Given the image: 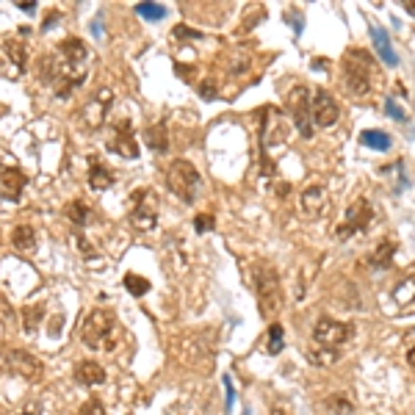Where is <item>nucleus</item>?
Listing matches in <instances>:
<instances>
[{"instance_id":"obj_28","label":"nucleus","mask_w":415,"mask_h":415,"mask_svg":"<svg viewBox=\"0 0 415 415\" xmlns=\"http://www.w3.org/2000/svg\"><path fill=\"white\" fill-rule=\"evenodd\" d=\"M393 299H396V305H401V307L415 299V277H407V280H401V283L396 286Z\"/></svg>"},{"instance_id":"obj_14","label":"nucleus","mask_w":415,"mask_h":415,"mask_svg":"<svg viewBox=\"0 0 415 415\" xmlns=\"http://www.w3.org/2000/svg\"><path fill=\"white\" fill-rule=\"evenodd\" d=\"M6 363H9V368H12L14 374H20V377H23V379H28V382H39V379H42V374H45L42 363H39L31 352H25V349H14V352H9Z\"/></svg>"},{"instance_id":"obj_33","label":"nucleus","mask_w":415,"mask_h":415,"mask_svg":"<svg viewBox=\"0 0 415 415\" xmlns=\"http://www.w3.org/2000/svg\"><path fill=\"white\" fill-rule=\"evenodd\" d=\"M78 415H108L105 412V407H103V401L100 399H89L84 407H81V412Z\"/></svg>"},{"instance_id":"obj_6","label":"nucleus","mask_w":415,"mask_h":415,"mask_svg":"<svg viewBox=\"0 0 415 415\" xmlns=\"http://www.w3.org/2000/svg\"><path fill=\"white\" fill-rule=\"evenodd\" d=\"M166 186L175 197H180L183 202H194V194H197V186H199V172L194 169V164L188 161H175L169 169H166Z\"/></svg>"},{"instance_id":"obj_32","label":"nucleus","mask_w":415,"mask_h":415,"mask_svg":"<svg viewBox=\"0 0 415 415\" xmlns=\"http://www.w3.org/2000/svg\"><path fill=\"white\" fill-rule=\"evenodd\" d=\"M136 12L142 14L144 20H150V23H158V20L166 17V9H164V6H155V3H138Z\"/></svg>"},{"instance_id":"obj_18","label":"nucleus","mask_w":415,"mask_h":415,"mask_svg":"<svg viewBox=\"0 0 415 415\" xmlns=\"http://www.w3.org/2000/svg\"><path fill=\"white\" fill-rule=\"evenodd\" d=\"M75 379H78L81 385H86V388L103 385V382H105V368H103L100 363H95V360H84V363H78V368H75Z\"/></svg>"},{"instance_id":"obj_8","label":"nucleus","mask_w":415,"mask_h":415,"mask_svg":"<svg viewBox=\"0 0 415 415\" xmlns=\"http://www.w3.org/2000/svg\"><path fill=\"white\" fill-rule=\"evenodd\" d=\"M130 225L136 230H153L158 225V197L150 188L133 191V208H130Z\"/></svg>"},{"instance_id":"obj_19","label":"nucleus","mask_w":415,"mask_h":415,"mask_svg":"<svg viewBox=\"0 0 415 415\" xmlns=\"http://www.w3.org/2000/svg\"><path fill=\"white\" fill-rule=\"evenodd\" d=\"M393 257H396V241L385 238V241H379V247L368 255V266H371L374 271H385V268H390Z\"/></svg>"},{"instance_id":"obj_44","label":"nucleus","mask_w":415,"mask_h":415,"mask_svg":"<svg viewBox=\"0 0 415 415\" xmlns=\"http://www.w3.org/2000/svg\"><path fill=\"white\" fill-rule=\"evenodd\" d=\"M244 415H252V412H249V410H244Z\"/></svg>"},{"instance_id":"obj_20","label":"nucleus","mask_w":415,"mask_h":415,"mask_svg":"<svg viewBox=\"0 0 415 415\" xmlns=\"http://www.w3.org/2000/svg\"><path fill=\"white\" fill-rule=\"evenodd\" d=\"M36 73H39V81H42V84L55 86L58 78H61V61H58V53L42 55V58H39V66H36Z\"/></svg>"},{"instance_id":"obj_11","label":"nucleus","mask_w":415,"mask_h":415,"mask_svg":"<svg viewBox=\"0 0 415 415\" xmlns=\"http://www.w3.org/2000/svg\"><path fill=\"white\" fill-rule=\"evenodd\" d=\"M108 150L127 158V161H136L138 158V144H136V136H133V125L130 119H119L111 125V138H108Z\"/></svg>"},{"instance_id":"obj_12","label":"nucleus","mask_w":415,"mask_h":415,"mask_svg":"<svg viewBox=\"0 0 415 415\" xmlns=\"http://www.w3.org/2000/svg\"><path fill=\"white\" fill-rule=\"evenodd\" d=\"M329 211V194L324 186H307L299 197V214L305 219H321Z\"/></svg>"},{"instance_id":"obj_1","label":"nucleus","mask_w":415,"mask_h":415,"mask_svg":"<svg viewBox=\"0 0 415 415\" xmlns=\"http://www.w3.org/2000/svg\"><path fill=\"white\" fill-rule=\"evenodd\" d=\"M78 335H81V343L89 346V349H95V352H103V349L111 352L114 346H116V340H119V329H116L114 313H111V310H103V307L92 310V313L81 321Z\"/></svg>"},{"instance_id":"obj_40","label":"nucleus","mask_w":415,"mask_h":415,"mask_svg":"<svg viewBox=\"0 0 415 415\" xmlns=\"http://www.w3.org/2000/svg\"><path fill=\"white\" fill-rule=\"evenodd\" d=\"M53 20H58V12H50V14H47V20H45V25H42V28H53Z\"/></svg>"},{"instance_id":"obj_35","label":"nucleus","mask_w":415,"mask_h":415,"mask_svg":"<svg viewBox=\"0 0 415 415\" xmlns=\"http://www.w3.org/2000/svg\"><path fill=\"white\" fill-rule=\"evenodd\" d=\"M385 111H388V116H393V119H399V122H407V114L393 103V97L385 100Z\"/></svg>"},{"instance_id":"obj_23","label":"nucleus","mask_w":415,"mask_h":415,"mask_svg":"<svg viewBox=\"0 0 415 415\" xmlns=\"http://www.w3.org/2000/svg\"><path fill=\"white\" fill-rule=\"evenodd\" d=\"M12 244L17 252H31L36 247V230L31 225H17L12 230Z\"/></svg>"},{"instance_id":"obj_10","label":"nucleus","mask_w":415,"mask_h":415,"mask_svg":"<svg viewBox=\"0 0 415 415\" xmlns=\"http://www.w3.org/2000/svg\"><path fill=\"white\" fill-rule=\"evenodd\" d=\"M371 219H374V205L368 199H357L349 211H346V219L338 225L335 233H338V238H349V236L366 230L371 225Z\"/></svg>"},{"instance_id":"obj_45","label":"nucleus","mask_w":415,"mask_h":415,"mask_svg":"<svg viewBox=\"0 0 415 415\" xmlns=\"http://www.w3.org/2000/svg\"><path fill=\"white\" fill-rule=\"evenodd\" d=\"M23 415H28V412H23Z\"/></svg>"},{"instance_id":"obj_17","label":"nucleus","mask_w":415,"mask_h":415,"mask_svg":"<svg viewBox=\"0 0 415 415\" xmlns=\"http://www.w3.org/2000/svg\"><path fill=\"white\" fill-rule=\"evenodd\" d=\"M111 183H114L111 169H108L97 155H89V186H92L95 191H105Z\"/></svg>"},{"instance_id":"obj_42","label":"nucleus","mask_w":415,"mask_h":415,"mask_svg":"<svg viewBox=\"0 0 415 415\" xmlns=\"http://www.w3.org/2000/svg\"><path fill=\"white\" fill-rule=\"evenodd\" d=\"M271 415H288V412H286V410H280V407H274V410H271Z\"/></svg>"},{"instance_id":"obj_13","label":"nucleus","mask_w":415,"mask_h":415,"mask_svg":"<svg viewBox=\"0 0 415 415\" xmlns=\"http://www.w3.org/2000/svg\"><path fill=\"white\" fill-rule=\"evenodd\" d=\"M340 116V108L335 103V97L324 89L313 92V127H332Z\"/></svg>"},{"instance_id":"obj_27","label":"nucleus","mask_w":415,"mask_h":415,"mask_svg":"<svg viewBox=\"0 0 415 415\" xmlns=\"http://www.w3.org/2000/svg\"><path fill=\"white\" fill-rule=\"evenodd\" d=\"M66 216H69V222H73L75 227H84V225H86V216H89L86 202H84V199H73V202L66 205Z\"/></svg>"},{"instance_id":"obj_38","label":"nucleus","mask_w":415,"mask_h":415,"mask_svg":"<svg viewBox=\"0 0 415 415\" xmlns=\"http://www.w3.org/2000/svg\"><path fill=\"white\" fill-rule=\"evenodd\" d=\"M225 390H227V410H230V407H233V401H236V390H233L230 377H225Z\"/></svg>"},{"instance_id":"obj_15","label":"nucleus","mask_w":415,"mask_h":415,"mask_svg":"<svg viewBox=\"0 0 415 415\" xmlns=\"http://www.w3.org/2000/svg\"><path fill=\"white\" fill-rule=\"evenodd\" d=\"M28 186V177L17 166H0V199L17 202Z\"/></svg>"},{"instance_id":"obj_36","label":"nucleus","mask_w":415,"mask_h":415,"mask_svg":"<svg viewBox=\"0 0 415 415\" xmlns=\"http://www.w3.org/2000/svg\"><path fill=\"white\" fill-rule=\"evenodd\" d=\"M175 36H177V39H199V31H191V28L177 25V28H175Z\"/></svg>"},{"instance_id":"obj_24","label":"nucleus","mask_w":415,"mask_h":415,"mask_svg":"<svg viewBox=\"0 0 415 415\" xmlns=\"http://www.w3.org/2000/svg\"><path fill=\"white\" fill-rule=\"evenodd\" d=\"M307 360H310V366H318V368H324V366H335L338 360H340V352L338 349H329V346H313V349L307 352Z\"/></svg>"},{"instance_id":"obj_3","label":"nucleus","mask_w":415,"mask_h":415,"mask_svg":"<svg viewBox=\"0 0 415 415\" xmlns=\"http://www.w3.org/2000/svg\"><path fill=\"white\" fill-rule=\"evenodd\" d=\"M286 133H288V125H286L283 114L274 111V108H266L263 111V125H260V175H266V177L274 175V161L268 158V150L274 144H283Z\"/></svg>"},{"instance_id":"obj_31","label":"nucleus","mask_w":415,"mask_h":415,"mask_svg":"<svg viewBox=\"0 0 415 415\" xmlns=\"http://www.w3.org/2000/svg\"><path fill=\"white\" fill-rule=\"evenodd\" d=\"M125 288L133 294V297H144L150 291V280H144V277H138V274H125Z\"/></svg>"},{"instance_id":"obj_9","label":"nucleus","mask_w":415,"mask_h":415,"mask_svg":"<svg viewBox=\"0 0 415 415\" xmlns=\"http://www.w3.org/2000/svg\"><path fill=\"white\" fill-rule=\"evenodd\" d=\"M355 327L352 324H343V321H335L332 316H321L313 327V338L318 346H329V349H338L340 343H346L352 338Z\"/></svg>"},{"instance_id":"obj_39","label":"nucleus","mask_w":415,"mask_h":415,"mask_svg":"<svg viewBox=\"0 0 415 415\" xmlns=\"http://www.w3.org/2000/svg\"><path fill=\"white\" fill-rule=\"evenodd\" d=\"M23 12H34V0H20V3H17Z\"/></svg>"},{"instance_id":"obj_7","label":"nucleus","mask_w":415,"mask_h":415,"mask_svg":"<svg viewBox=\"0 0 415 415\" xmlns=\"http://www.w3.org/2000/svg\"><path fill=\"white\" fill-rule=\"evenodd\" d=\"M288 111L294 116L297 130L305 138H313V89L307 86H294L288 92Z\"/></svg>"},{"instance_id":"obj_25","label":"nucleus","mask_w":415,"mask_h":415,"mask_svg":"<svg viewBox=\"0 0 415 415\" xmlns=\"http://www.w3.org/2000/svg\"><path fill=\"white\" fill-rule=\"evenodd\" d=\"M324 401H327V410L335 412V415H352V410H355L352 399L346 396V393H332V396H327Z\"/></svg>"},{"instance_id":"obj_34","label":"nucleus","mask_w":415,"mask_h":415,"mask_svg":"<svg viewBox=\"0 0 415 415\" xmlns=\"http://www.w3.org/2000/svg\"><path fill=\"white\" fill-rule=\"evenodd\" d=\"M214 225H216V219H214L211 214H199V216L194 219V230H197V233H208Z\"/></svg>"},{"instance_id":"obj_41","label":"nucleus","mask_w":415,"mask_h":415,"mask_svg":"<svg viewBox=\"0 0 415 415\" xmlns=\"http://www.w3.org/2000/svg\"><path fill=\"white\" fill-rule=\"evenodd\" d=\"M407 363H410V366H412V368H415V346H412V349H410V352H407Z\"/></svg>"},{"instance_id":"obj_21","label":"nucleus","mask_w":415,"mask_h":415,"mask_svg":"<svg viewBox=\"0 0 415 415\" xmlns=\"http://www.w3.org/2000/svg\"><path fill=\"white\" fill-rule=\"evenodd\" d=\"M144 142H147V147L155 150V153H166V150H169V133H166V122H164V119L155 122V125H150V127L144 130Z\"/></svg>"},{"instance_id":"obj_16","label":"nucleus","mask_w":415,"mask_h":415,"mask_svg":"<svg viewBox=\"0 0 415 415\" xmlns=\"http://www.w3.org/2000/svg\"><path fill=\"white\" fill-rule=\"evenodd\" d=\"M371 42H374V50H377V55L382 58L385 66H396L399 64V55L390 47V36H388V31L382 25H371Z\"/></svg>"},{"instance_id":"obj_5","label":"nucleus","mask_w":415,"mask_h":415,"mask_svg":"<svg viewBox=\"0 0 415 415\" xmlns=\"http://www.w3.org/2000/svg\"><path fill=\"white\" fill-rule=\"evenodd\" d=\"M111 105H114V92L105 89V86L97 89V92L81 105V111H78V125H81L86 133H97V130L105 125V116H108Z\"/></svg>"},{"instance_id":"obj_4","label":"nucleus","mask_w":415,"mask_h":415,"mask_svg":"<svg viewBox=\"0 0 415 415\" xmlns=\"http://www.w3.org/2000/svg\"><path fill=\"white\" fill-rule=\"evenodd\" d=\"M371 55L366 50H349L343 55V75H346V92L352 97H366L371 92Z\"/></svg>"},{"instance_id":"obj_30","label":"nucleus","mask_w":415,"mask_h":415,"mask_svg":"<svg viewBox=\"0 0 415 415\" xmlns=\"http://www.w3.org/2000/svg\"><path fill=\"white\" fill-rule=\"evenodd\" d=\"M283 335H286V332H283V324H271V327H268V346H266V349H268L271 357L283 352V346H286V338H283Z\"/></svg>"},{"instance_id":"obj_2","label":"nucleus","mask_w":415,"mask_h":415,"mask_svg":"<svg viewBox=\"0 0 415 415\" xmlns=\"http://www.w3.org/2000/svg\"><path fill=\"white\" fill-rule=\"evenodd\" d=\"M255 291H257V307L263 318H274L283 310V286L280 274L271 263H257L255 266Z\"/></svg>"},{"instance_id":"obj_29","label":"nucleus","mask_w":415,"mask_h":415,"mask_svg":"<svg viewBox=\"0 0 415 415\" xmlns=\"http://www.w3.org/2000/svg\"><path fill=\"white\" fill-rule=\"evenodd\" d=\"M42 318H45V307H42V305L25 307V310H23V327H25V332H36L39 324H42Z\"/></svg>"},{"instance_id":"obj_43","label":"nucleus","mask_w":415,"mask_h":415,"mask_svg":"<svg viewBox=\"0 0 415 415\" xmlns=\"http://www.w3.org/2000/svg\"><path fill=\"white\" fill-rule=\"evenodd\" d=\"M407 12H410V14L415 17V6H412V3H407Z\"/></svg>"},{"instance_id":"obj_37","label":"nucleus","mask_w":415,"mask_h":415,"mask_svg":"<svg viewBox=\"0 0 415 415\" xmlns=\"http://www.w3.org/2000/svg\"><path fill=\"white\" fill-rule=\"evenodd\" d=\"M199 92H202L205 100H214V95H216V92H214V81H205V84L199 86Z\"/></svg>"},{"instance_id":"obj_22","label":"nucleus","mask_w":415,"mask_h":415,"mask_svg":"<svg viewBox=\"0 0 415 415\" xmlns=\"http://www.w3.org/2000/svg\"><path fill=\"white\" fill-rule=\"evenodd\" d=\"M3 50H6V55L12 58V64L20 69V73H25V64H28V45H25L23 39H17V36H6V39H3Z\"/></svg>"},{"instance_id":"obj_26","label":"nucleus","mask_w":415,"mask_h":415,"mask_svg":"<svg viewBox=\"0 0 415 415\" xmlns=\"http://www.w3.org/2000/svg\"><path fill=\"white\" fill-rule=\"evenodd\" d=\"M363 144L377 150V153H388L390 150V136L382 133V130H366L363 133Z\"/></svg>"}]
</instances>
